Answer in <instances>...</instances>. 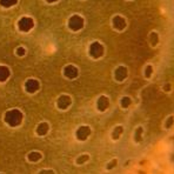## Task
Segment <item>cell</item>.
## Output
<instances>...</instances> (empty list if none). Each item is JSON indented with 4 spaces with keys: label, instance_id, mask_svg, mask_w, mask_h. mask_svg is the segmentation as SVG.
<instances>
[{
    "label": "cell",
    "instance_id": "4",
    "mask_svg": "<svg viewBox=\"0 0 174 174\" xmlns=\"http://www.w3.org/2000/svg\"><path fill=\"white\" fill-rule=\"evenodd\" d=\"M91 130L88 126H82L79 128L76 132L77 138L82 141L86 140L91 134Z\"/></svg>",
    "mask_w": 174,
    "mask_h": 174
},
{
    "label": "cell",
    "instance_id": "8",
    "mask_svg": "<svg viewBox=\"0 0 174 174\" xmlns=\"http://www.w3.org/2000/svg\"><path fill=\"white\" fill-rule=\"evenodd\" d=\"M64 73L65 76L73 79L77 77L78 75V69L72 65H69L65 68Z\"/></svg>",
    "mask_w": 174,
    "mask_h": 174
},
{
    "label": "cell",
    "instance_id": "3",
    "mask_svg": "<svg viewBox=\"0 0 174 174\" xmlns=\"http://www.w3.org/2000/svg\"><path fill=\"white\" fill-rule=\"evenodd\" d=\"M84 21L82 17L77 15H75L70 19L69 27L73 31L80 29L83 26Z\"/></svg>",
    "mask_w": 174,
    "mask_h": 174
},
{
    "label": "cell",
    "instance_id": "6",
    "mask_svg": "<svg viewBox=\"0 0 174 174\" xmlns=\"http://www.w3.org/2000/svg\"><path fill=\"white\" fill-rule=\"evenodd\" d=\"M71 103V98L69 96L63 95L60 97L58 101V107L62 109H66Z\"/></svg>",
    "mask_w": 174,
    "mask_h": 174
},
{
    "label": "cell",
    "instance_id": "16",
    "mask_svg": "<svg viewBox=\"0 0 174 174\" xmlns=\"http://www.w3.org/2000/svg\"><path fill=\"white\" fill-rule=\"evenodd\" d=\"M89 159V156L87 155H85L79 157L77 160V163L79 164H82L87 161Z\"/></svg>",
    "mask_w": 174,
    "mask_h": 174
},
{
    "label": "cell",
    "instance_id": "11",
    "mask_svg": "<svg viewBox=\"0 0 174 174\" xmlns=\"http://www.w3.org/2000/svg\"><path fill=\"white\" fill-rule=\"evenodd\" d=\"M42 158V155L37 152H32L28 155V159L30 161L32 162L37 161Z\"/></svg>",
    "mask_w": 174,
    "mask_h": 174
},
{
    "label": "cell",
    "instance_id": "12",
    "mask_svg": "<svg viewBox=\"0 0 174 174\" xmlns=\"http://www.w3.org/2000/svg\"><path fill=\"white\" fill-rule=\"evenodd\" d=\"M9 75V71L7 67L4 66L1 67V79L4 80L7 79Z\"/></svg>",
    "mask_w": 174,
    "mask_h": 174
},
{
    "label": "cell",
    "instance_id": "7",
    "mask_svg": "<svg viewBox=\"0 0 174 174\" xmlns=\"http://www.w3.org/2000/svg\"><path fill=\"white\" fill-rule=\"evenodd\" d=\"M109 99L105 96H102L99 99L98 102V107L100 111H105L109 107Z\"/></svg>",
    "mask_w": 174,
    "mask_h": 174
},
{
    "label": "cell",
    "instance_id": "13",
    "mask_svg": "<svg viewBox=\"0 0 174 174\" xmlns=\"http://www.w3.org/2000/svg\"><path fill=\"white\" fill-rule=\"evenodd\" d=\"M123 127L121 126H119L116 127L113 133V137L114 139H119L120 135L123 132Z\"/></svg>",
    "mask_w": 174,
    "mask_h": 174
},
{
    "label": "cell",
    "instance_id": "17",
    "mask_svg": "<svg viewBox=\"0 0 174 174\" xmlns=\"http://www.w3.org/2000/svg\"><path fill=\"white\" fill-rule=\"evenodd\" d=\"M142 132V129L141 127H140L137 129L136 133V140L137 142H140L142 140L141 137V134Z\"/></svg>",
    "mask_w": 174,
    "mask_h": 174
},
{
    "label": "cell",
    "instance_id": "5",
    "mask_svg": "<svg viewBox=\"0 0 174 174\" xmlns=\"http://www.w3.org/2000/svg\"><path fill=\"white\" fill-rule=\"evenodd\" d=\"M103 48L98 43H94L91 46L90 53L93 57L97 58L103 54Z\"/></svg>",
    "mask_w": 174,
    "mask_h": 174
},
{
    "label": "cell",
    "instance_id": "10",
    "mask_svg": "<svg viewBox=\"0 0 174 174\" xmlns=\"http://www.w3.org/2000/svg\"><path fill=\"white\" fill-rule=\"evenodd\" d=\"M49 129V126L47 123H42L38 126L37 129V132L40 136H44L46 134Z\"/></svg>",
    "mask_w": 174,
    "mask_h": 174
},
{
    "label": "cell",
    "instance_id": "14",
    "mask_svg": "<svg viewBox=\"0 0 174 174\" xmlns=\"http://www.w3.org/2000/svg\"><path fill=\"white\" fill-rule=\"evenodd\" d=\"M17 1H1V4L4 7L8 8L10 7L13 5L16 4L17 3Z\"/></svg>",
    "mask_w": 174,
    "mask_h": 174
},
{
    "label": "cell",
    "instance_id": "1",
    "mask_svg": "<svg viewBox=\"0 0 174 174\" xmlns=\"http://www.w3.org/2000/svg\"><path fill=\"white\" fill-rule=\"evenodd\" d=\"M21 112L17 109L7 112L6 115L5 121L11 127H14L19 125L22 119Z\"/></svg>",
    "mask_w": 174,
    "mask_h": 174
},
{
    "label": "cell",
    "instance_id": "15",
    "mask_svg": "<svg viewBox=\"0 0 174 174\" xmlns=\"http://www.w3.org/2000/svg\"><path fill=\"white\" fill-rule=\"evenodd\" d=\"M131 100L129 98L125 97L123 98L121 101L122 105L124 108H127L131 104Z\"/></svg>",
    "mask_w": 174,
    "mask_h": 174
},
{
    "label": "cell",
    "instance_id": "20",
    "mask_svg": "<svg viewBox=\"0 0 174 174\" xmlns=\"http://www.w3.org/2000/svg\"><path fill=\"white\" fill-rule=\"evenodd\" d=\"M17 53L20 56L24 55L25 54V50L24 48L22 47H19L17 50Z\"/></svg>",
    "mask_w": 174,
    "mask_h": 174
},
{
    "label": "cell",
    "instance_id": "2",
    "mask_svg": "<svg viewBox=\"0 0 174 174\" xmlns=\"http://www.w3.org/2000/svg\"><path fill=\"white\" fill-rule=\"evenodd\" d=\"M18 25L21 31L27 32L34 27V23L33 20L31 17H24L19 21Z\"/></svg>",
    "mask_w": 174,
    "mask_h": 174
},
{
    "label": "cell",
    "instance_id": "19",
    "mask_svg": "<svg viewBox=\"0 0 174 174\" xmlns=\"http://www.w3.org/2000/svg\"><path fill=\"white\" fill-rule=\"evenodd\" d=\"M173 119L172 117L169 118V119H168L167 121V124H166V127L167 128H169L170 127L172 124H173Z\"/></svg>",
    "mask_w": 174,
    "mask_h": 174
},
{
    "label": "cell",
    "instance_id": "9",
    "mask_svg": "<svg viewBox=\"0 0 174 174\" xmlns=\"http://www.w3.org/2000/svg\"><path fill=\"white\" fill-rule=\"evenodd\" d=\"M127 76V70L125 68L119 67L116 71L115 77L117 81H123Z\"/></svg>",
    "mask_w": 174,
    "mask_h": 174
},
{
    "label": "cell",
    "instance_id": "18",
    "mask_svg": "<svg viewBox=\"0 0 174 174\" xmlns=\"http://www.w3.org/2000/svg\"><path fill=\"white\" fill-rule=\"evenodd\" d=\"M117 164V160H116L114 159L110 162L107 166V169H111L113 167H115Z\"/></svg>",
    "mask_w": 174,
    "mask_h": 174
},
{
    "label": "cell",
    "instance_id": "21",
    "mask_svg": "<svg viewBox=\"0 0 174 174\" xmlns=\"http://www.w3.org/2000/svg\"><path fill=\"white\" fill-rule=\"evenodd\" d=\"M40 174H54V173L52 170H45L42 171L40 172Z\"/></svg>",
    "mask_w": 174,
    "mask_h": 174
}]
</instances>
